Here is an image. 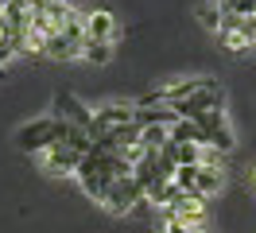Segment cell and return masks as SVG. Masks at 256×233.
Listing matches in <instances>:
<instances>
[{
	"instance_id": "obj_1",
	"label": "cell",
	"mask_w": 256,
	"mask_h": 233,
	"mask_svg": "<svg viewBox=\"0 0 256 233\" xmlns=\"http://www.w3.org/2000/svg\"><path fill=\"white\" fill-rule=\"evenodd\" d=\"M144 105H156V109H171L178 121H198L206 113H218L225 109V86L210 74H198V78H178L163 90H152L148 97H140Z\"/></svg>"
},
{
	"instance_id": "obj_2",
	"label": "cell",
	"mask_w": 256,
	"mask_h": 233,
	"mask_svg": "<svg viewBox=\"0 0 256 233\" xmlns=\"http://www.w3.org/2000/svg\"><path fill=\"white\" fill-rule=\"evenodd\" d=\"M78 132H86V128H74L70 121H62V117H54V113H47V117H35V121L20 124L16 128V148L28 155H43L47 148H54V144H62V140L78 136Z\"/></svg>"
},
{
	"instance_id": "obj_3",
	"label": "cell",
	"mask_w": 256,
	"mask_h": 233,
	"mask_svg": "<svg viewBox=\"0 0 256 233\" xmlns=\"http://www.w3.org/2000/svg\"><path fill=\"white\" fill-rule=\"evenodd\" d=\"M175 183L182 194H194V198H214L218 190L225 186V171L218 163H194V167H178Z\"/></svg>"
},
{
	"instance_id": "obj_4",
	"label": "cell",
	"mask_w": 256,
	"mask_h": 233,
	"mask_svg": "<svg viewBox=\"0 0 256 233\" xmlns=\"http://www.w3.org/2000/svg\"><path fill=\"white\" fill-rule=\"evenodd\" d=\"M218 43L229 55H244L256 51V16H233L222 8V31H218Z\"/></svg>"
},
{
	"instance_id": "obj_5",
	"label": "cell",
	"mask_w": 256,
	"mask_h": 233,
	"mask_svg": "<svg viewBox=\"0 0 256 233\" xmlns=\"http://www.w3.org/2000/svg\"><path fill=\"white\" fill-rule=\"evenodd\" d=\"M163 221H175V225H186V229H198L206 225V198H194V194H178L167 210H163Z\"/></svg>"
},
{
	"instance_id": "obj_6",
	"label": "cell",
	"mask_w": 256,
	"mask_h": 233,
	"mask_svg": "<svg viewBox=\"0 0 256 233\" xmlns=\"http://www.w3.org/2000/svg\"><path fill=\"white\" fill-rule=\"evenodd\" d=\"M116 35H120V24H116V16H112L109 8H90V12H86V39H90V43L112 47Z\"/></svg>"
},
{
	"instance_id": "obj_7",
	"label": "cell",
	"mask_w": 256,
	"mask_h": 233,
	"mask_svg": "<svg viewBox=\"0 0 256 233\" xmlns=\"http://www.w3.org/2000/svg\"><path fill=\"white\" fill-rule=\"evenodd\" d=\"M198 16H202V24H206L214 35L222 31V0H210V4H202V8H198Z\"/></svg>"
},
{
	"instance_id": "obj_8",
	"label": "cell",
	"mask_w": 256,
	"mask_h": 233,
	"mask_svg": "<svg viewBox=\"0 0 256 233\" xmlns=\"http://www.w3.org/2000/svg\"><path fill=\"white\" fill-rule=\"evenodd\" d=\"M163 233H190L186 225H175V221H163Z\"/></svg>"
},
{
	"instance_id": "obj_9",
	"label": "cell",
	"mask_w": 256,
	"mask_h": 233,
	"mask_svg": "<svg viewBox=\"0 0 256 233\" xmlns=\"http://www.w3.org/2000/svg\"><path fill=\"white\" fill-rule=\"evenodd\" d=\"M190 233H210V229H206V225H198V229H190Z\"/></svg>"
}]
</instances>
